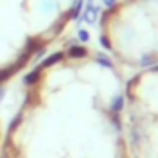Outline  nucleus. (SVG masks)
<instances>
[{
    "instance_id": "obj_2",
    "label": "nucleus",
    "mask_w": 158,
    "mask_h": 158,
    "mask_svg": "<svg viewBox=\"0 0 158 158\" xmlns=\"http://www.w3.org/2000/svg\"><path fill=\"white\" fill-rule=\"evenodd\" d=\"M80 10H82V0H78V4L74 6V10H73L71 17H73V19H78V15H80Z\"/></svg>"
},
{
    "instance_id": "obj_1",
    "label": "nucleus",
    "mask_w": 158,
    "mask_h": 158,
    "mask_svg": "<svg viewBox=\"0 0 158 158\" xmlns=\"http://www.w3.org/2000/svg\"><path fill=\"white\" fill-rule=\"evenodd\" d=\"M128 143L132 158H158V127L130 125Z\"/></svg>"
},
{
    "instance_id": "obj_4",
    "label": "nucleus",
    "mask_w": 158,
    "mask_h": 158,
    "mask_svg": "<svg viewBox=\"0 0 158 158\" xmlns=\"http://www.w3.org/2000/svg\"><path fill=\"white\" fill-rule=\"evenodd\" d=\"M80 39L86 41V39H88V34H86V32H80Z\"/></svg>"
},
{
    "instance_id": "obj_3",
    "label": "nucleus",
    "mask_w": 158,
    "mask_h": 158,
    "mask_svg": "<svg viewBox=\"0 0 158 158\" xmlns=\"http://www.w3.org/2000/svg\"><path fill=\"white\" fill-rule=\"evenodd\" d=\"M2 138H4V132L0 128V158H2Z\"/></svg>"
},
{
    "instance_id": "obj_5",
    "label": "nucleus",
    "mask_w": 158,
    "mask_h": 158,
    "mask_svg": "<svg viewBox=\"0 0 158 158\" xmlns=\"http://www.w3.org/2000/svg\"><path fill=\"white\" fill-rule=\"evenodd\" d=\"M104 4H106V6H112V4H114V0H104Z\"/></svg>"
}]
</instances>
